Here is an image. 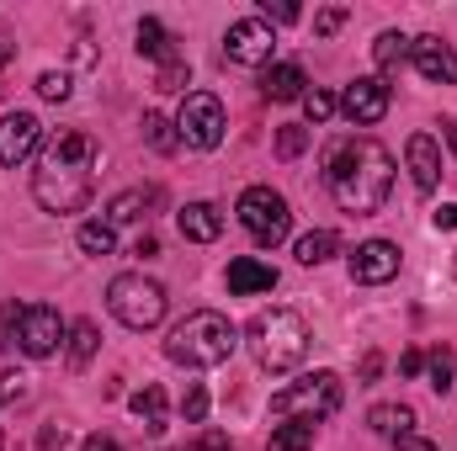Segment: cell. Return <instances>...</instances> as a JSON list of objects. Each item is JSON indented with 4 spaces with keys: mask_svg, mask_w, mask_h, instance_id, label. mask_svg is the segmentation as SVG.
I'll return each instance as SVG.
<instances>
[{
    "mask_svg": "<svg viewBox=\"0 0 457 451\" xmlns=\"http://www.w3.org/2000/svg\"><path fill=\"white\" fill-rule=\"evenodd\" d=\"M96 165L102 149L86 127H59L43 138L37 149V170H32V197L43 213H80L96 192Z\"/></svg>",
    "mask_w": 457,
    "mask_h": 451,
    "instance_id": "1",
    "label": "cell"
},
{
    "mask_svg": "<svg viewBox=\"0 0 457 451\" xmlns=\"http://www.w3.org/2000/svg\"><path fill=\"white\" fill-rule=\"evenodd\" d=\"M325 186L330 197L341 202V213H356V218H372L383 213L388 192H394V154L378 144V138H336L325 149Z\"/></svg>",
    "mask_w": 457,
    "mask_h": 451,
    "instance_id": "2",
    "label": "cell"
},
{
    "mask_svg": "<svg viewBox=\"0 0 457 451\" xmlns=\"http://www.w3.org/2000/svg\"><path fill=\"white\" fill-rule=\"evenodd\" d=\"M245 345H250V356H255V366H261V372L282 377V372L303 366V356H309L314 335H309V319H303L298 308H266V314H255V319H250Z\"/></svg>",
    "mask_w": 457,
    "mask_h": 451,
    "instance_id": "3",
    "label": "cell"
},
{
    "mask_svg": "<svg viewBox=\"0 0 457 451\" xmlns=\"http://www.w3.org/2000/svg\"><path fill=\"white\" fill-rule=\"evenodd\" d=\"M234 350H239V330L228 324L224 314H213V308L187 314V319L170 330V340H165V356H170L176 366H192V372L224 366Z\"/></svg>",
    "mask_w": 457,
    "mask_h": 451,
    "instance_id": "4",
    "label": "cell"
},
{
    "mask_svg": "<svg viewBox=\"0 0 457 451\" xmlns=\"http://www.w3.org/2000/svg\"><path fill=\"white\" fill-rule=\"evenodd\" d=\"M107 308H112V319L122 330H154L160 319H165V308H170V298H165V287L154 282V276H144V271H122L112 276V287H107Z\"/></svg>",
    "mask_w": 457,
    "mask_h": 451,
    "instance_id": "5",
    "label": "cell"
},
{
    "mask_svg": "<svg viewBox=\"0 0 457 451\" xmlns=\"http://www.w3.org/2000/svg\"><path fill=\"white\" fill-rule=\"evenodd\" d=\"M336 409H341V377L336 372H303L298 382H287V388L271 393V414L277 420H309V425H320Z\"/></svg>",
    "mask_w": 457,
    "mask_h": 451,
    "instance_id": "6",
    "label": "cell"
},
{
    "mask_svg": "<svg viewBox=\"0 0 457 451\" xmlns=\"http://www.w3.org/2000/svg\"><path fill=\"white\" fill-rule=\"evenodd\" d=\"M234 213H239V224L250 228L255 244H282L287 228H293V208H287V197L271 192V186H245Z\"/></svg>",
    "mask_w": 457,
    "mask_h": 451,
    "instance_id": "7",
    "label": "cell"
},
{
    "mask_svg": "<svg viewBox=\"0 0 457 451\" xmlns=\"http://www.w3.org/2000/svg\"><path fill=\"white\" fill-rule=\"evenodd\" d=\"M224 102L213 91H187L181 96V112H176V138L187 149H219L224 144Z\"/></svg>",
    "mask_w": 457,
    "mask_h": 451,
    "instance_id": "8",
    "label": "cell"
},
{
    "mask_svg": "<svg viewBox=\"0 0 457 451\" xmlns=\"http://www.w3.org/2000/svg\"><path fill=\"white\" fill-rule=\"evenodd\" d=\"M224 53L234 64H271V53H277V32H271V21H261V16H239V21H228L224 32Z\"/></svg>",
    "mask_w": 457,
    "mask_h": 451,
    "instance_id": "9",
    "label": "cell"
},
{
    "mask_svg": "<svg viewBox=\"0 0 457 451\" xmlns=\"http://www.w3.org/2000/svg\"><path fill=\"white\" fill-rule=\"evenodd\" d=\"M388 102H394V91H388V80H383V75H356V80L341 91V102H336V107H341L356 127H372V122H383V117H388Z\"/></svg>",
    "mask_w": 457,
    "mask_h": 451,
    "instance_id": "10",
    "label": "cell"
},
{
    "mask_svg": "<svg viewBox=\"0 0 457 451\" xmlns=\"http://www.w3.org/2000/svg\"><path fill=\"white\" fill-rule=\"evenodd\" d=\"M70 335V324L59 319V308H48V303H32L27 308V319H21V356H32V361H43V356H54L59 345Z\"/></svg>",
    "mask_w": 457,
    "mask_h": 451,
    "instance_id": "11",
    "label": "cell"
},
{
    "mask_svg": "<svg viewBox=\"0 0 457 451\" xmlns=\"http://www.w3.org/2000/svg\"><path fill=\"white\" fill-rule=\"evenodd\" d=\"M32 149H43V122L32 112H5L0 117V165H21L32 160Z\"/></svg>",
    "mask_w": 457,
    "mask_h": 451,
    "instance_id": "12",
    "label": "cell"
},
{
    "mask_svg": "<svg viewBox=\"0 0 457 451\" xmlns=\"http://www.w3.org/2000/svg\"><path fill=\"white\" fill-rule=\"evenodd\" d=\"M394 276H399V244H388V239L356 244V255H351V282L383 287V282H394Z\"/></svg>",
    "mask_w": 457,
    "mask_h": 451,
    "instance_id": "13",
    "label": "cell"
},
{
    "mask_svg": "<svg viewBox=\"0 0 457 451\" xmlns=\"http://www.w3.org/2000/svg\"><path fill=\"white\" fill-rule=\"evenodd\" d=\"M410 64H415L426 80H436V86H457V53H453V43L436 37V32L410 37Z\"/></svg>",
    "mask_w": 457,
    "mask_h": 451,
    "instance_id": "14",
    "label": "cell"
},
{
    "mask_svg": "<svg viewBox=\"0 0 457 451\" xmlns=\"http://www.w3.org/2000/svg\"><path fill=\"white\" fill-rule=\"evenodd\" d=\"M404 160H410L415 186H420V192H436V181H442V144H436L431 133H410Z\"/></svg>",
    "mask_w": 457,
    "mask_h": 451,
    "instance_id": "15",
    "label": "cell"
},
{
    "mask_svg": "<svg viewBox=\"0 0 457 451\" xmlns=\"http://www.w3.org/2000/svg\"><path fill=\"white\" fill-rule=\"evenodd\" d=\"M271 287H277V271L266 260H255V255L228 260V292L234 298H255V292H271Z\"/></svg>",
    "mask_w": 457,
    "mask_h": 451,
    "instance_id": "16",
    "label": "cell"
},
{
    "mask_svg": "<svg viewBox=\"0 0 457 451\" xmlns=\"http://www.w3.org/2000/svg\"><path fill=\"white\" fill-rule=\"evenodd\" d=\"M303 86H309L303 64H266V75H261L266 102H303Z\"/></svg>",
    "mask_w": 457,
    "mask_h": 451,
    "instance_id": "17",
    "label": "cell"
},
{
    "mask_svg": "<svg viewBox=\"0 0 457 451\" xmlns=\"http://www.w3.org/2000/svg\"><path fill=\"white\" fill-rule=\"evenodd\" d=\"M176 224L187 239H197V244H213L219 234H224V213L213 208V202H187L181 213H176Z\"/></svg>",
    "mask_w": 457,
    "mask_h": 451,
    "instance_id": "18",
    "label": "cell"
},
{
    "mask_svg": "<svg viewBox=\"0 0 457 451\" xmlns=\"http://www.w3.org/2000/svg\"><path fill=\"white\" fill-rule=\"evenodd\" d=\"M149 208H160V186H138V192H122L112 197V208H107V224L122 228V224H144L149 218Z\"/></svg>",
    "mask_w": 457,
    "mask_h": 451,
    "instance_id": "19",
    "label": "cell"
},
{
    "mask_svg": "<svg viewBox=\"0 0 457 451\" xmlns=\"http://www.w3.org/2000/svg\"><path fill=\"white\" fill-rule=\"evenodd\" d=\"M367 425H372L378 436H388V441H404V436H415V409H410V404H378V409L367 414Z\"/></svg>",
    "mask_w": 457,
    "mask_h": 451,
    "instance_id": "20",
    "label": "cell"
},
{
    "mask_svg": "<svg viewBox=\"0 0 457 451\" xmlns=\"http://www.w3.org/2000/svg\"><path fill=\"white\" fill-rule=\"evenodd\" d=\"M138 53H144V59H154V64L181 59V53H176V37H170V32H165V21H154V16H144V21H138Z\"/></svg>",
    "mask_w": 457,
    "mask_h": 451,
    "instance_id": "21",
    "label": "cell"
},
{
    "mask_svg": "<svg viewBox=\"0 0 457 451\" xmlns=\"http://www.w3.org/2000/svg\"><path fill=\"white\" fill-rule=\"evenodd\" d=\"M133 414H138V425H144L149 436H160V430H165V388H160V382H144V388L133 393Z\"/></svg>",
    "mask_w": 457,
    "mask_h": 451,
    "instance_id": "22",
    "label": "cell"
},
{
    "mask_svg": "<svg viewBox=\"0 0 457 451\" xmlns=\"http://www.w3.org/2000/svg\"><path fill=\"white\" fill-rule=\"evenodd\" d=\"M372 59H378V70H383V75H399V70L410 64V37H404V32H394V27H388V32H378Z\"/></svg>",
    "mask_w": 457,
    "mask_h": 451,
    "instance_id": "23",
    "label": "cell"
},
{
    "mask_svg": "<svg viewBox=\"0 0 457 451\" xmlns=\"http://www.w3.org/2000/svg\"><path fill=\"white\" fill-rule=\"evenodd\" d=\"M314 430H320V425H309V420H282V425L271 430L266 451H309L314 447Z\"/></svg>",
    "mask_w": 457,
    "mask_h": 451,
    "instance_id": "24",
    "label": "cell"
},
{
    "mask_svg": "<svg viewBox=\"0 0 457 451\" xmlns=\"http://www.w3.org/2000/svg\"><path fill=\"white\" fill-rule=\"evenodd\" d=\"M96 345H102L96 324H91V319H75V324H70V366H75V372H86V366H91V356H96Z\"/></svg>",
    "mask_w": 457,
    "mask_h": 451,
    "instance_id": "25",
    "label": "cell"
},
{
    "mask_svg": "<svg viewBox=\"0 0 457 451\" xmlns=\"http://www.w3.org/2000/svg\"><path fill=\"white\" fill-rule=\"evenodd\" d=\"M336 250H341V239H336L330 228H309V234L298 239V260H303V266H325Z\"/></svg>",
    "mask_w": 457,
    "mask_h": 451,
    "instance_id": "26",
    "label": "cell"
},
{
    "mask_svg": "<svg viewBox=\"0 0 457 451\" xmlns=\"http://www.w3.org/2000/svg\"><path fill=\"white\" fill-rule=\"evenodd\" d=\"M144 138H149V149H160V154H176L181 149V138H176V122L160 112H144Z\"/></svg>",
    "mask_w": 457,
    "mask_h": 451,
    "instance_id": "27",
    "label": "cell"
},
{
    "mask_svg": "<svg viewBox=\"0 0 457 451\" xmlns=\"http://www.w3.org/2000/svg\"><path fill=\"white\" fill-rule=\"evenodd\" d=\"M80 250H86V255H112V250H117V228L107 224V218L80 224Z\"/></svg>",
    "mask_w": 457,
    "mask_h": 451,
    "instance_id": "28",
    "label": "cell"
},
{
    "mask_svg": "<svg viewBox=\"0 0 457 451\" xmlns=\"http://www.w3.org/2000/svg\"><path fill=\"white\" fill-rule=\"evenodd\" d=\"M426 372H431V388H436V393H453L457 361H453V350H447V345H436V350L426 356Z\"/></svg>",
    "mask_w": 457,
    "mask_h": 451,
    "instance_id": "29",
    "label": "cell"
},
{
    "mask_svg": "<svg viewBox=\"0 0 457 451\" xmlns=\"http://www.w3.org/2000/svg\"><path fill=\"white\" fill-rule=\"evenodd\" d=\"M21 319H27V303H0V350L21 340Z\"/></svg>",
    "mask_w": 457,
    "mask_h": 451,
    "instance_id": "30",
    "label": "cell"
},
{
    "mask_svg": "<svg viewBox=\"0 0 457 451\" xmlns=\"http://www.w3.org/2000/svg\"><path fill=\"white\" fill-rule=\"evenodd\" d=\"M187 80H192L187 59H170V64H160V70H154V86H160V91H187Z\"/></svg>",
    "mask_w": 457,
    "mask_h": 451,
    "instance_id": "31",
    "label": "cell"
},
{
    "mask_svg": "<svg viewBox=\"0 0 457 451\" xmlns=\"http://www.w3.org/2000/svg\"><path fill=\"white\" fill-rule=\"evenodd\" d=\"M37 96L43 102H70V75L64 70H43L37 75Z\"/></svg>",
    "mask_w": 457,
    "mask_h": 451,
    "instance_id": "32",
    "label": "cell"
},
{
    "mask_svg": "<svg viewBox=\"0 0 457 451\" xmlns=\"http://www.w3.org/2000/svg\"><path fill=\"white\" fill-rule=\"evenodd\" d=\"M303 149H309V127H298V122H287V127L277 133V154H282V160H298Z\"/></svg>",
    "mask_w": 457,
    "mask_h": 451,
    "instance_id": "33",
    "label": "cell"
},
{
    "mask_svg": "<svg viewBox=\"0 0 457 451\" xmlns=\"http://www.w3.org/2000/svg\"><path fill=\"white\" fill-rule=\"evenodd\" d=\"M181 414H187V425H203V420H208V388H203V382H192V388L181 393Z\"/></svg>",
    "mask_w": 457,
    "mask_h": 451,
    "instance_id": "34",
    "label": "cell"
},
{
    "mask_svg": "<svg viewBox=\"0 0 457 451\" xmlns=\"http://www.w3.org/2000/svg\"><path fill=\"white\" fill-rule=\"evenodd\" d=\"M303 112H309V122H325V117H336V96L330 91H303Z\"/></svg>",
    "mask_w": 457,
    "mask_h": 451,
    "instance_id": "35",
    "label": "cell"
},
{
    "mask_svg": "<svg viewBox=\"0 0 457 451\" xmlns=\"http://www.w3.org/2000/svg\"><path fill=\"white\" fill-rule=\"evenodd\" d=\"M181 451H234V447H228L224 430H203V436H197L192 447H181Z\"/></svg>",
    "mask_w": 457,
    "mask_h": 451,
    "instance_id": "36",
    "label": "cell"
},
{
    "mask_svg": "<svg viewBox=\"0 0 457 451\" xmlns=\"http://www.w3.org/2000/svg\"><path fill=\"white\" fill-rule=\"evenodd\" d=\"M341 21H345V11H341V5H330V11H320V16H314V32H320V37H330V32H341Z\"/></svg>",
    "mask_w": 457,
    "mask_h": 451,
    "instance_id": "37",
    "label": "cell"
},
{
    "mask_svg": "<svg viewBox=\"0 0 457 451\" xmlns=\"http://www.w3.org/2000/svg\"><path fill=\"white\" fill-rule=\"evenodd\" d=\"M298 16H303V11H298V5H287V0H282V5H271V0H266V11H261V21H298Z\"/></svg>",
    "mask_w": 457,
    "mask_h": 451,
    "instance_id": "38",
    "label": "cell"
},
{
    "mask_svg": "<svg viewBox=\"0 0 457 451\" xmlns=\"http://www.w3.org/2000/svg\"><path fill=\"white\" fill-rule=\"evenodd\" d=\"M399 372H404V377L426 372V356H420V350H404V356H399Z\"/></svg>",
    "mask_w": 457,
    "mask_h": 451,
    "instance_id": "39",
    "label": "cell"
},
{
    "mask_svg": "<svg viewBox=\"0 0 457 451\" xmlns=\"http://www.w3.org/2000/svg\"><path fill=\"white\" fill-rule=\"evenodd\" d=\"M394 451H436V441H426V436H404V441H394Z\"/></svg>",
    "mask_w": 457,
    "mask_h": 451,
    "instance_id": "40",
    "label": "cell"
},
{
    "mask_svg": "<svg viewBox=\"0 0 457 451\" xmlns=\"http://www.w3.org/2000/svg\"><path fill=\"white\" fill-rule=\"evenodd\" d=\"M80 451H122L112 441V436H86V441H80Z\"/></svg>",
    "mask_w": 457,
    "mask_h": 451,
    "instance_id": "41",
    "label": "cell"
},
{
    "mask_svg": "<svg viewBox=\"0 0 457 451\" xmlns=\"http://www.w3.org/2000/svg\"><path fill=\"white\" fill-rule=\"evenodd\" d=\"M378 372H383V356H378V350H367V361H361V382H372Z\"/></svg>",
    "mask_w": 457,
    "mask_h": 451,
    "instance_id": "42",
    "label": "cell"
},
{
    "mask_svg": "<svg viewBox=\"0 0 457 451\" xmlns=\"http://www.w3.org/2000/svg\"><path fill=\"white\" fill-rule=\"evenodd\" d=\"M16 393H21V377H11V372H5V377H0V404H5V398H16Z\"/></svg>",
    "mask_w": 457,
    "mask_h": 451,
    "instance_id": "43",
    "label": "cell"
},
{
    "mask_svg": "<svg viewBox=\"0 0 457 451\" xmlns=\"http://www.w3.org/2000/svg\"><path fill=\"white\" fill-rule=\"evenodd\" d=\"M37 447H43V451L64 447V425H59V430H43V436H37Z\"/></svg>",
    "mask_w": 457,
    "mask_h": 451,
    "instance_id": "44",
    "label": "cell"
},
{
    "mask_svg": "<svg viewBox=\"0 0 457 451\" xmlns=\"http://www.w3.org/2000/svg\"><path fill=\"white\" fill-rule=\"evenodd\" d=\"M442 138H447V149L457 154V117H447V122H442Z\"/></svg>",
    "mask_w": 457,
    "mask_h": 451,
    "instance_id": "45",
    "label": "cell"
},
{
    "mask_svg": "<svg viewBox=\"0 0 457 451\" xmlns=\"http://www.w3.org/2000/svg\"><path fill=\"white\" fill-rule=\"evenodd\" d=\"M436 228H457V208H442L436 213Z\"/></svg>",
    "mask_w": 457,
    "mask_h": 451,
    "instance_id": "46",
    "label": "cell"
},
{
    "mask_svg": "<svg viewBox=\"0 0 457 451\" xmlns=\"http://www.w3.org/2000/svg\"><path fill=\"white\" fill-rule=\"evenodd\" d=\"M11 53H16V48H11V43H0V70L11 64Z\"/></svg>",
    "mask_w": 457,
    "mask_h": 451,
    "instance_id": "47",
    "label": "cell"
}]
</instances>
